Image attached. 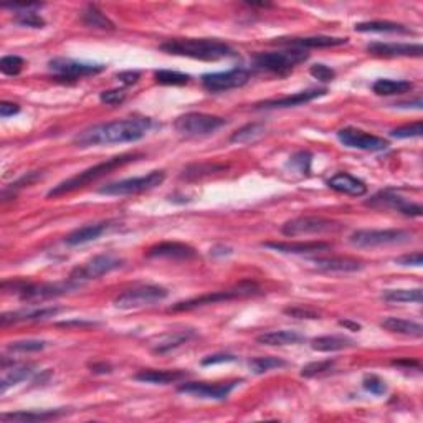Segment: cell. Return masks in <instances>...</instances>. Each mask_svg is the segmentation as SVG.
Listing matches in <instances>:
<instances>
[{"mask_svg":"<svg viewBox=\"0 0 423 423\" xmlns=\"http://www.w3.org/2000/svg\"><path fill=\"white\" fill-rule=\"evenodd\" d=\"M116 78H118L119 82L124 83V84H134V83L139 82L141 73H139V71H123V73L116 75Z\"/></svg>","mask_w":423,"mask_h":423,"instance_id":"obj_54","label":"cell"},{"mask_svg":"<svg viewBox=\"0 0 423 423\" xmlns=\"http://www.w3.org/2000/svg\"><path fill=\"white\" fill-rule=\"evenodd\" d=\"M82 19L84 25L91 28H99V30H114L116 28L114 23L95 5H88L86 10L83 12Z\"/></svg>","mask_w":423,"mask_h":423,"instance_id":"obj_36","label":"cell"},{"mask_svg":"<svg viewBox=\"0 0 423 423\" xmlns=\"http://www.w3.org/2000/svg\"><path fill=\"white\" fill-rule=\"evenodd\" d=\"M70 413L64 409L56 410H34V412H10L0 415L2 423H32V422H47V420H56V418L63 417V415Z\"/></svg>","mask_w":423,"mask_h":423,"instance_id":"obj_24","label":"cell"},{"mask_svg":"<svg viewBox=\"0 0 423 423\" xmlns=\"http://www.w3.org/2000/svg\"><path fill=\"white\" fill-rule=\"evenodd\" d=\"M382 298L387 303H417L420 304L423 293L420 288L417 289H387Z\"/></svg>","mask_w":423,"mask_h":423,"instance_id":"obj_37","label":"cell"},{"mask_svg":"<svg viewBox=\"0 0 423 423\" xmlns=\"http://www.w3.org/2000/svg\"><path fill=\"white\" fill-rule=\"evenodd\" d=\"M154 78L159 84H167V86H182V84H187L191 82V76L189 75L171 70H157L154 73Z\"/></svg>","mask_w":423,"mask_h":423,"instance_id":"obj_41","label":"cell"},{"mask_svg":"<svg viewBox=\"0 0 423 423\" xmlns=\"http://www.w3.org/2000/svg\"><path fill=\"white\" fill-rule=\"evenodd\" d=\"M313 263L317 269L328 273H352V271H359L362 268V261L349 256L313 258Z\"/></svg>","mask_w":423,"mask_h":423,"instance_id":"obj_23","label":"cell"},{"mask_svg":"<svg viewBox=\"0 0 423 423\" xmlns=\"http://www.w3.org/2000/svg\"><path fill=\"white\" fill-rule=\"evenodd\" d=\"M334 364H336V362H334V361L311 362V364L304 365V367L301 369V376L306 377V378H311V377L322 376V374H328L329 370H333Z\"/></svg>","mask_w":423,"mask_h":423,"instance_id":"obj_44","label":"cell"},{"mask_svg":"<svg viewBox=\"0 0 423 423\" xmlns=\"http://www.w3.org/2000/svg\"><path fill=\"white\" fill-rule=\"evenodd\" d=\"M250 80V71L243 68H233L228 71H220V73H207L202 76V84L205 90L212 93L228 91L233 88H240L247 84Z\"/></svg>","mask_w":423,"mask_h":423,"instance_id":"obj_16","label":"cell"},{"mask_svg":"<svg viewBox=\"0 0 423 423\" xmlns=\"http://www.w3.org/2000/svg\"><path fill=\"white\" fill-rule=\"evenodd\" d=\"M285 314L289 317H296V319H319L321 314L314 309L303 308V306H289L285 309Z\"/></svg>","mask_w":423,"mask_h":423,"instance_id":"obj_49","label":"cell"},{"mask_svg":"<svg viewBox=\"0 0 423 423\" xmlns=\"http://www.w3.org/2000/svg\"><path fill=\"white\" fill-rule=\"evenodd\" d=\"M20 111V106L19 104H14V103H0V116L2 118H9V116H14L17 114V112Z\"/></svg>","mask_w":423,"mask_h":423,"instance_id":"obj_55","label":"cell"},{"mask_svg":"<svg viewBox=\"0 0 423 423\" xmlns=\"http://www.w3.org/2000/svg\"><path fill=\"white\" fill-rule=\"evenodd\" d=\"M394 365H407V367H420V362L418 361H410V359H400V361H394Z\"/></svg>","mask_w":423,"mask_h":423,"instance_id":"obj_58","label":"cell"},{"mask_svg":"<svg viewBox=\"0 0 423 423\" xmlns=\"http://www.w3.org/2000/svg\"><path fill=\"white\" fill-rule=\"evenodd\" d=\"M151 124L152 123L149 118H126L112 121V123L96 124V126L80 132L73 143L78 147L136 143V141L143 139L146 136Z\"/></svg>","mask_w":423,"mask_h":423,"instance_id":"obj_1","label":"cell"},{"mask_svg":"<svg viewBox=\"0 0 423 423\" xmlns=\"http://www.w3.org/2000/svg\"><path fill=\"white\" fill-rule=\"evenodd\" d=\"M250 370L253 374H265L269 372L273 369H283L288 365V362L280 359V357H256V359H252L248 362Z\"/></svg>","mask_w":423,"mask_h":423,"instance_id":"obj_38","label":"cell"},{"mask_svg":"<svg viewBox=\"0 0 423 423\" xmlns=\"http://www.w3.org/2000/svg\"><path fill=\"white\" fill-rule=\"evenodd\" d=\"M328 90L326 88H313V90H306V91H300L295 93V95H289L285 96V98L280 99H267V101H261L256 104V110H260V108H267V110H271V108H293V106H301V104H306L309 101H313V99L321 98V96H324Z\"/></svg>","mask_w":423,"mask_h":423,"instance_id":"obj_20","label":"cell"},{"mask_svg":"<svg viewBox=\"0 0 423 423\" xmlns=\"http://www.w3.org/2000/svg\"><path fill=\"white\" fill-rule=\"evenodd\" d=\"M167 289L157 285H143L126 289L114 300V306L119 309H136L143 306H151L167 298Z\"/></svg>","mask_w":423,"mask_h":423,"instance_id":"obj_9","label":"cell"},{"mask_svg":"<svg viewBox=\"0 0 423 423\" xmlns=\"http://www.w3.org/2000/svg\"><path fill=\"white\" fill-rule=\"evenodd\" d=\"M356 32H376V34H413L412 28L396 22H362L356 23Z\"/></svg>","mask_w":423,"mask_h":423,"instance_id":"obj_32","label":"cell"},{"mask_svg":"<svg viewBox=\"0 0 423 423\" xmlns=\"http://www.w3.org/2000/svg\"><path fill=\"white\" fill-rule=\"evenodd\" d=\"M337 139L341 141L344 146L350 149H361V151L378 152L385 151L389 147V143L385 139L378 138V136L369 134V132L362 131L357 128H342L337 131Z\"/></svg>","mask_w":423,"mask_h":423,"instance_id":"obj_14","label":"cell"},{"mask_svg":"<svg viewBox=\"0 0 423 423\" xmlns=\"http://www.w3.org/2000/svg\"><path fill=\"white\" fill-rule=\"evenodd\" d=\"M263 132H265L263 124L252 123V124H247V126L240 128L239 131L233 132L230 141H232V143H239V144L252 143V141H255L256 138H260V136L263 134Z\"/></svg>","mask_w":423,"mask_h":423,"instance_id":"obj_40","label":"cell"},{"mask_svg":"<svg viewBox=\"0 0 423 423\" xmlns=\"http://www.w3.org/2000/svg\"><path fill=\"white\" fill-rule=\"evenodd\" d=\"M365 205H369V207L372 208H378V210H382V208H390V210H397L404 213L407 217H422L423 213L422 205L409 202V200H405L404 197L396 195V193L389 191L374 195L372 199L365 202Z\"/></svg>","mask_w":423,"mask_h":423,"instance_id":"obj_17","label":"cell"},{"mask_svg":"<svg viewBox=\"0 0 423 423\" xmlns=\"http://www.w3.org/2000/svg\"><path fill=\"white\" fill-rule=\"evenodd\" d=\"M225 169H227V166H221V164H193V166L184 169L182 179H200V177L212 176L215 174V172L225 171Z\"/></svg>","mask_w":423,"mask_h":423,"instance_id":"obj_39","label":"cell"},{"mask_svg":"<svg viewBox=\"0 0 423 423\" xmlns=\"http://www.w3.org/2000/svg\"><path fill=\"white\" fill-rule=\"evenodd\" d=\"M123 263L124 261L116 255H112V253H104V255H98V256L91 258L90 261H86V263L83 265V267L75 268L68 280L82 285L83 281L96 280V278L114 271V269L123 267Z\"/></svg>","mask_w":423,"mask_h":423,"instance_id":"obj_11","label":"cell"},{"mask_svg":"<svg viewBox=\"0 0 423 423\" xmlns=\"http://www.w3.org/2000/svg\"><path fill=\"white\" fill-rule=\"evenodd\" d=\"M276 45H286L293 48H328V47H341L348 43V38L341 37H293V38H276Z\"/></svg>","mask_w":423,"mask_h":423,"instance_id":"obj_21","label":"cell"},{"mask_svg":"<svg viewBox=\"0 0 423 423\" xmlns=\"http://www.w3.org/2000/svg\"><path fill=\"white\" fill-rule=\"evenodd\" d=\"M193 336H195L193 331L176 333V334H172V336H166L164 339H160L152 350H154L156 354H167V352H171V350L180 348V346L187 344Z\"/></svg>","mask_w":423,"mask_h":423,"instance_id":"obj_35","label":"cell"},{"mask_svg":"<svg viewBox=\"0 0 423 423\" xmlns=\"http://www.w3.org/2000/svg\"><path fill=\"white\" fill-rule=\"evenodd\" d=\"M160 50L169 55L187 56L202 62H219L237 55L228 43L215 38H174L162 43Z\"/></svg>","mask_w":423,"mask_h":423,"instance_id":"obj_2","label":"cell"},{"mask_svg":"<svg viewBox=\"0 0 423 423\" xmlns=\"http://www.w3.org/2000/svg\"><path fill=\"white\" fill-rule=\"evenodd\" d=\"M311 160L313 156L309 154V152L301 151L289 157V166H291V169H295L296 172H300V174H308L309 169H311Z\"/></svg>","mask_w":423,"mask_h":423,"instance_id":"obj_46","label":"cell"},{"mask_svg":"<svg viewBox=\"0 0 423 423\" xmlns=\"http://www.w3.org/2000/svg\"><path fill=\"white\" fill-rule=\"evenodd\" d=\"M341 326H344V328L350 329V331H361V324H357V322H352V321H348V319H342L339 321Z\"/></svg>","mask_w":423,"mask_h":423,"instance_id":"obj_59","label":"cell"},{"mask_svg":"<svg viewBox=\"0 0 423 423\" xmlns=\"http://www.w3.org/2000/svg\"><path fill=\"white\" fill-rule=\"evenodd\" d=\"M60 328H71V326H80V328H91V326H96L95 322L90 321H68V322H58Z\"/></svg>","mask_w":423,"mask_h":423,"instance_id":"obj_56","label":"cell"},{"mask_svg":"<svg viewBox=\"0 0 423 423\" xmlns=\"http://www.w3.org/2000/svg\"><path fill=\"white\" fill-rule=\"evenodd\" d=\"M397 265H402V267H422L423 263V256L420 252L412 253V255H404L396 260Z\"/></svg>","mask_w":423,"mask_h":423,"instance_id":"obj_52","label":"cell"},{"mask_svg":"<svg viewBox=\"0 0 423 423\" xmlns=\"http://www.w3.org/2000/svg\"><path fill=\"white\" fill-rule=\"evenodd\" d=\"M256 293H258V288L255 283L243 281V283L237 285L235 288H232V289L213 291L210 293V295L197 296V298H192V300L180 301V303H176L174 306H171V311H191V309L202 308V306H207V304H215V303H220V301H230V300H237V298L253 296V295H256Z\"/></svg>","mask_w":423,"mask_h":423,"instance_id":"obj_5","label":"cell"},{"mask_svg":"<svg viewBox=\"0 0 423 423\" xmlns=\"http://www.w3.org/2000/svg\"><path fill=\"white\" fill-rule=\"evenodd\" d=\"M15 22L22 27H30V28H43L45 27V20H43L37 12L34 10H25V12H19L15 15Z\"/></svg>","mask_w":423,"mask_h":423,"instance_id":"obj_45","label":"cell"},{"mask_svg":"<svg viewBox=\"0 0 423 423\" xmlns=\"http://www.w3.org/2000/svg\"><path fill=\"white\" fill-rule=\"evenodd\" d=\"M48 67H50V70L62 80H78L84 78V76H95L103 73V71L106 70L104 64L83 63L71 58H53L50 60Z\"/></svg>","mask_w":423,"mask_h":423,"instance_id":"obj_13","label":"cell"},{"mask_svg":"<svg viewBox=\"0 0 423 423\" xmlns=\"http://www.w3.org/2000/svg\"><path fill=\"white\" fill-rule=\"evenodd\" d=\"M62 311V308H42V309H27V311L3 313L0 317V324H19V322H37L45 321L48 317H53Z\"/></svg>","mask_w":423,"mask_h":423,"instance_id":"obj_25","label":"cell"},{"mask_svg":"<svg viewBox=\"0 0 423 423\" xmlns=\"http://www.w3.org/2000/svg\"><path fill=\"white\" fill-rule=\"evenodd\" d=\"M108 227H110V223H108V221H99V223L84 225V227H80L71 233H68L64 241H67V245H70V247H78V245L90 243V241L98 240L99 237H101L103 233L108 230Z\"/></svg>","mask_w":423,"mask_h":423,"instance_id":"obj_27","label":"cell"},{"mask_svg":"<svg viewBox=\"0 0 423 423\" xmlns=\"http://www.w3.org/2000/svg\"><path fill=\"white\" fill-rule=\"evenodd\" d=\"M342 228V223L324 217H298V219L288 220L281 227V233L285 237H300V235H321V233L337 232Z\"/></svg>","mask_w":423,"mask_h":423,"instance_id":"obj_10","label":"cell"},{"mask_svg":"<svg viewBox=\"0 0 423 423\" xmlns=\"http://www.w3.org/2000/svg\"><path fill=\"white\" fill-rule=\"evenodd\" d=\"M47 342L45 341H17V342H10L9 349L15 350V352H37V350L45 349Z\"/></svg>","mask_w":423,"mask_h":423,"instance_id":"obj_47","label":"cell"},{"mask_svg":"<svg viewBox=\"0 0 423 423\" xmlns=\"http://www.w3.org/2000/svg\"><path fill=\"white\" fill-rule=\"evenodd\" d=\"M146 256L167 258V260H192L197 256V252L191 245L179 243V241H166V243H159L149 248Z\"/></svg>","mask_w":423,"mask_h":423,"instance_id":"obj_19","label":"cell"},{"mask_svg":"<svg viewBox=\"0 0 423 423\" xmlns=\"http://www.w3.org/2000/svg\"><path fill=\"white\" fill-rule=\"evenodd\" d=\"M141 157H143V154H121L111 157V159L96 164V166L86 169V171L80 172V174H76L73 177H70V179L60 182L58 185H55V187L47 193V197H50L51 199V197H60L64 195V193H70L73 191H78V189L86 187V185L101 179V177L110 174L112 171H116V169L128 166V164L131 162H136V160L141 159Z\"/></svg>","mask_w":423,"mask_h":423,"instance_id":"obj_3","label":"cell"},{"mask_svg":"<svg viewBox=\"0 0 423 423\" xmlns=\"http://www.w3.org/2000/svg\"><path fill=\"white\" fill-rule=\"evenodd\" d=\"M227 124V119L205 112H187L176 119L174 128L184 138H204Z\"/></svg>","mask_w":423,"mask_h":423,"instance_id":"obj_4","label":"cell"},{"mask_svg":"<svg viewBox=\"0 0 423 423\" xmlns=\"http://www.w3.org/2000/svg\"><path fill=\"white\" fill-rule=\"evenodd\" d=\"M412 233L405 230H357L350 235V243L359 248L400 245L412 240Z\"/></svg>","mask_w":423,"mask_h":423,"instance_id":"obj_12","label":"cell"},{"mask_svg":"<svg viewBox=\"0 0 423 423\" xmlns=\"http://www.w3.org/2000/svg\"><path fill=\"white\" fill-rule=\"evenodd\" d=\"M243 380H227L207 384V382H187L179 387V392L192 394L199 398H212V400H225L233 390Z\"/></svg>","mask_w":423,"mask_h":423,"instance_id":"obj_15","label":"cell"},{"mask_svg":"<svg viewBox=\"0 0 423 423\" xmlns=\"http://www.w3.org/2000/svg\"><path fill=\"white\" fill-rule=\"evenodd\" d=\"M263 247L281 253L301 255V253L324 252V250L331 248V243H326V241H267V243H263Z\"/></svg>","mask_w":423,"mask_h":423,"instance_id":"obj_22","label":"cell"},{"mask_svg":"<svg viewBox=\"0 0 423 423\" xmlns=\"http://www.w3.org/2000/svg\"><path fill=\"white\" fill-rule=\"evenodd\" d=\"M166 179L164 171H152L147 176L143 177H131V179H123L118 182L106 184L99 189V193L104 195H136V193L151 191V189L160 185Z\"/></svg>","mask_w":423,"mask_h":423,"instance_id":"obj_7","label":"cell"},{"mask_svg":"<svg viewBox=\"0 0 423 423\" xmlns=\"http://www.w3.org/2000/svg\"><path fill=\"white\" fill-rule=\"evenodd\" d=\"M32 365H12L10 369L3 367V376L0 380V392L5 394L7 389L12 385H17L19 382L25 380L27 377L32 376Z\"/></svg>","mask_w":423,"mask_h":423,"instance_id":"obj_34","label":"cell"},{"mask_svg":"<svg viewBox=\"0 0 423 423\" xmlns=\"http://www.w3.org/2000/svg\"><path fill=\"white\" fill-rule=\"evenodd\" d=\"M303 339L304 337L296 331H269L258 336L256 342L263 346H289L298 344Z\"/></svg>","mask_w":423,"mask_h":423,"instance_id":"obj_31","label":"cell"},{"mask_svg":"<svg viewBox=\"0 0 423 423\" xmlns=\"http://www.w3.org/2000/svg\"><path fill=\"white\" fill-rule=\"evenodd\" d=\"M309 58V55L300 48H291V50L285 51H269V53H258L255 56L256 67L263 68V70L271 71V73L286 75L298 67V64L304 63Z\"/></svg>","mask_w":423,"mask_h":423,"instance_id":"obj_6","label":"cell"},{"mask_svg":"<svg viewBox=\"0 0 423 423\" xmlns=\"http://www.w3.org/2000/svg\"><path fill=\"white\" fill-rule=\"evenodd\" d=\"M99 99H101V103L111 104V106H116V104H121L126 99V91L124 90H108L103 91L101 95H99Z\"/></svg>","mask_w":423,"mask_h":423,"instance_id":"obj_51","label":"cell"},{"mask_svg":"<svg viewBox=\"0 0 423 423\" xmlns=\"http://www.w3.org/2000/svg\"><path fill=\"white\" fill-rule=\"evenodd\" d=\"M354 346L356 342L346 336H321L311 342V348L317 352H336V350H344Z\"/></svg>","mask_w":423,"mask_h":423,"instance_id":"obj_30","label":"cell"},{"mask_svg":"<svg viewBox=\"0 0 423 423\" xmlns=\"http://www.w3.org/2000/svg\"><path fill=\"white\" fill-rule=\"evenodd\" d=\"M3 286H12V293L19 295L22 300H48V298L62 296L64 293H70L78 288V283L68 280V283H43L34 285L25 283V281H5Z\"/></svg>","mask_w":423,"mask_h":423,"instance_id":"obj_8","label":"cell"},{"mask_svg":"<svg viewBox=\"0 0 423 423\" xmlns=\"http://www.w3.org/2000/svg\"><path fill=\"white\" fill-rule=\"evenodd\" d=\"M413 88V84L405 80H387L380 78L372 84V90L378 96H394V95H402V93L410 91Z\"/></svg>","mask_w":423,"mask_h":423,"instance_id":"obj_33","label":"cell"},{"mask_svg":"<svg viewBox=\"0 0 423 423\" xmlns=\"http://www.w3.org/2000/svg\"><path fill=\"white\" fill-rule=\"evenodd\" d=\"M189 374L185 370H166V369H147L141 370L134 376L136 380L146 382V384H174V382H180L187 377Z\"/></svg>","mask_w":423,"mask_h":423,"instance_id":"obj_26","label":"cell"},{"mask_svg":"<svg viewBox=\"0 0 423 423\" xmlns=\"http://www.w3.org/2000/svg\"><path fill=\"white\" fill-rule=\"evenodd\" d=\"M237 357L230 354H215V356H208L202 361V365H213V364H223V362H235Z\"/></svg>","mask_w":423,"mask_h":423,"instance_id":"obj_53","label":"cell"},{"mask_svg":"<svg viewBox=\"0 0 423 423\" xmlns=\"http://www.w3.org/2000/svg\"><path fill=\"white\" fill-rule=\"evenodd\" d=\"M380 326L387 329V331L402 334V336H410V337L423 336V326L415 321L400 319V317H387V319L380 322Z\"/></svg>","mask_w":423,"mask_h":423,"instance_id":"obj_29","label":"cell"},{"mask_svg":"<svg viewBox=\"0 0 423 423\" xmlns=\"http://www.w3.org/2000/svg\"><path fill=\"white\" fill-rule=\"evenodd\" d=\"M90 369H91V372H95V374H110V372H112V367L110 364H106V362H101V364H91Z\"/></svg>","mask_w":423,"mask_h":423,"instance_id":"obj_57","label":"cell"},{"mask_svg":"<svg viewBox=\"0 0 423 423\" xmlns=\"http://www.w3.org/2000/svg\"><path fill=\"white\" fill-rule=\"evenodd\" d=\"M367 51L374 56L396 58V56H422L423 48L418 43H380L374 42L367 45Z\"/></svg>","mask_w":423,"mask_h":423,"instance_id":"obj_18","label":"cell"},{"mask_svg":"<svg viewBox=\"0 0 423 423\" xmlns=\"http://www.w3.org/2000/svg\"><path fill=\"white\" fill-rule=\"evenodd\" d=\"M423 132V124L422 121H417V123L407 124V126H400L397 129H392L390 131V136L397 139H409V138H420Z\"/></svg>","mask_w":423,"mask_h":423,"instance_id":"obj_43","label":"cell"},{"mask_svg":"<svg viewBox=\"0 0 423 423\" xmlns=\"http://www.w3.org/2000/svg\"><path fill=\"white\" fill-rule=\"evenodd\" d=\"M328 185L333 191L348 193V195L354 197H361L367 192V185L362 182L361 179H357V177L348 174V172H339V174L331 177Z\"/></svg>","mask_w":423,"mask_h":423,"instance_id":"obj_28","label":"cell"},{"mask_svg":"<svg viewBox=\"0 0 423 423\" xmlns=\"http://www.w3.org/2000/svg\"><path fill=\"white\" fill-rule=\"evenodd\" d=\"M309 73H311L314 78H316L317 82H321V83H329V82H333L334 78H336V71H334L333 68L326 67V64H322V63L313 64V67L309 68Z\"/></svg>","mask_w":423,"mask_h":423,"instance_id":"obj_50","label":"cell"},{"mask_svg":"<svg viewBox=\"0 0 423 423\" xmlns=\"http://www.w3.org/2000/svg\"><path fill=\"white\" fill-rule=\"evenodd\" d=\"M362 387L374 396H384L387 392V384L385 380H382L380 377L377 376H365L364 380H362Z\"/></svg>","mask_w":423,"mask_h":423,"instance_id":"obj_48","label":"cell"},{"mask_svg":"<svg viewBox=\"0 0 423 423\" xmlns=\"http://www.w3.org/2000/svg\"><path fill=\"white\" fill-rule=\"evenodd\" d=\"M23 67H25V60L20 58L17 55L3 56V58L0 60V71H2L3 75L9 76L19 75L20 71L23 70Z\"/></svg>","mask_w":423,"mask_h":423,"instance_id":"obj_42","label":"cell"}]
</instances>
